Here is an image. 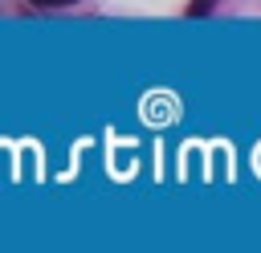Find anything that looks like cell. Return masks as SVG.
Segmentation results:
<instances>
[{
	"label": "cell",
	"instance_id": "cell-1",
	"mask_svg": "<svg viewBox=\"0 0 261 253\" xmlns=\"http://www.w3.org/2000/svg\"><path fill=\"white\" fill-rule=\"evenodd\" d=\"M212 4H216V0H192V4H188V16H208Z\"/></svg>",
	"mask_w": 261,
	"mask_h": 253
},
{
	"label": "cell",
	"instance_id": "cell-2",
	"mask_svg": "<svg viewBox=\"0 0 261 253\" xmlns=\"http://www.w3.org/2000/svg\"><path fill=\"white\" fill-rule=\"evenodd\" d=\"M33 4H45V8H61V4H73V0H33Z\"/></svg>",
	"mask_w": 261,
	"mask_h": 253
}]
</instances>
